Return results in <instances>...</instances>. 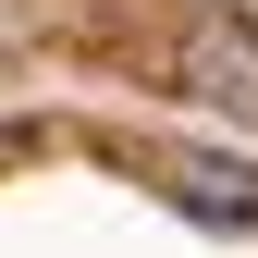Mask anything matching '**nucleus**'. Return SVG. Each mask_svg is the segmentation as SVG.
<instances>
[{"instance_id": "nucleus-1", "label": "nucleus", "mask_w": 258, "mask_h": 258, "mask_svg": "<svg viewBox=\"0 0 258 258\" xmlns=\"http://www.w3.org/2000/svg\"><path fill=\"white\" fill-rule=\"evenodd\" d=\"M184 99L258 123V25L234 13V0H197V13H184Z\"/></svg>"}, {"instance_id": "nucleus-2", "label": "nucleus", "mask_w": 258, "mask_h": 258, "mask_svg": "<svg viewBox=\"0 0 258 258\" xmlns=\"http://www.w3.org/2000/svg\"><path fill=\"white\" fill-rule=\"evenodd\" d=\"M172 209H184V221H209V234H258V160L184 148V160H172Z\"/></svg>"}]
</instances>
